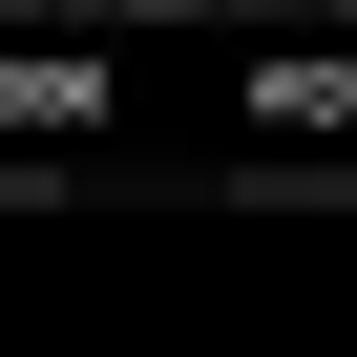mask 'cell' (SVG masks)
Masks as SVG:
<instances>
[{
    "label": "cell",
    "instance_id": "1",
    "mask_svg": "<svg viewBox=\"0 0 357 357\" xmlns=\"http://www.w3.org/2000/svg\"><path fill=\"white\" fill-rule=\"evenodd\" d=\"M0 22H22V0H0Z\"/></svg>",
    "mask_w": 357,
    "mask_h": 357
}]
</instances>
